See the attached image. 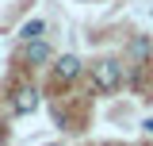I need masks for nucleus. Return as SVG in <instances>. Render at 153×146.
I'll use <instances>...</instances> for the list:
<instances>
[{"label":"nucleus","instance_id":"nucleus-5","mask_svg":"<svg viewBox=\"0 0 153 146\" xmlns=\"http://www.w3.org/2000/svg\"><path fill=\"white\" fill-rule=\"evenodd\" d=\"M42 31H46V23H42V19H31V23H23L19 38H23V42H35V38L42 35Z\"/></svg>","mask_w":153,"mask_h":146},{"label":"nucleus","instance_id":"nucleus-7","mask_svg":"<svg viewBox=\"0 0 153 146\" xmlns=\"http://www.w3.org/2000/svg\"><path fill=\"white\" fill-rule=\"evenodd\" d=\"M142 127H146V135H153V119H146V123H142Z\"/></svg>","mask_w":153,"mask_h":146},{"label":"nucleus","instance_id":"nucleus-4","mask_svg":"<svg viewBox=\"0 0 153 146\" xmlns=\"http://www.w3.org/2000/svg\"><path fill=\"white\" fill-rule=\"evenodd\" d=\"M46 58H50V46H46L42 38H35V42L23 46V62H27V65H42Z\"/></svg>","mask_w":153,"mask_h":146},{"label":"nucleus","instance_id":"nucleus-2","mask_svg":"<svg viewBox=\"0 0 153 146\" xmlns=\"http://www.w3.org/2000/svg\"><path fill=\"white\" fill-rule=\"evenodd\" d=\"M35 108H38V89H31V85L16 89V96H12V111H16V115H31Z\"/></svg>","mask_w":153,"mask_h":146},{"label":"nucleus","instance_id":"nucleus-6","mask_svg":"<svg viewBox=\"0 0 153 146\" xmlns=\"http://www.w3.org/2000/svg\"><path fill=\"white\" fill-rule=\"evenodd\" d=\"M146 50H149V46H146V38H138V42L130 46V58H134V62H142V58H146Z\"/></svg>","mask_w":153,"mask_h":146},{"label":"nucleus","instance_id":"nucleus-1","mask_svg":"<svg viewBox=\"0 0 153 146\" xmlns=\"http://www.w3.org/2000/svg\"><path fill=\"white\" fill-rule=\"evenodd\" d=\"M92 81L100 92H115L119 85H123V65L115 62V58H100L92 65Z\"/></svg>","mask_w":153,"mask_h":146},{"label":"nucleus","instance_id":"nucleus-3","mask_svg":"<svg viewBox=\"0 0 153 146\" xmlns=\"http://www.w3.org/2000/svg\"><path fill=\"white\" fill-rule=\"evenodd\" d=\"M76 73H80V58H76V54H61V58H57V65H54L57 81H73Z\"/></svg>","mask_w":153,"mask_h":146}]
</instances>
